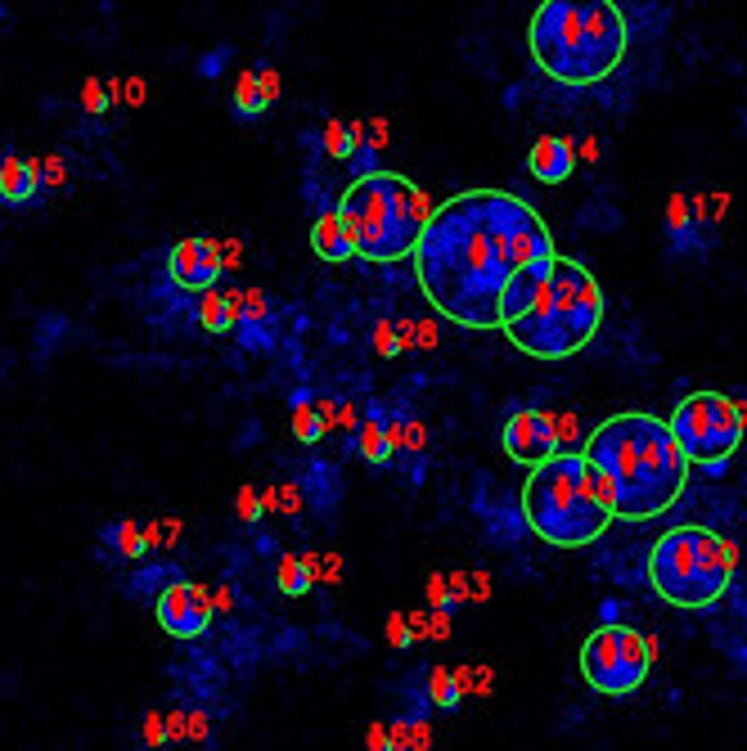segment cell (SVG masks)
<instances>
[{
	"mask_svg": "<svg viewBox=\"0 0 747 751\" xmlns=\"http://www.w3.org/2000/svg\"><path fill=\"white\" fill-rule=\"evenodd\" d=\"M549 257H558V248L532 203L505 190H464L432 207L415 243V275L446 320L491 333L500 329L505 284Z\"/></svg>",
	"mask_w": 747,
	"mask_h": 751,
	"instance_id": "1",
	"label": "cell"
},
{
	"mask_svg": "<svg viewBox=\"0 0 747 751\" xmlns=\"http://www.w3.org/2000/svg\"><path fill=\"white\" fill-rule=\"evenodd\" d=\"M585 464L600 477V496L613 517L649 522L689 486V460L680 455L671 428L653 415H613L585 437Z\"/></svg>",
	"mask_w": 747,
	"mask_h": 751,
	"instance_id": "2",
	"label": "cell"
},
{
	"mask_svg": "<svg viewBox=\"0 0 747 751\" xmlns=\"http://www.w3.org/2000/svg\"><path fill=\"white\" fill-rule=\"evenodd\" d=\"M630 27L613 0H545L532 14L527 46L545 78L564 86H600L626 59Z\"/></svg>",
	"mask_w": 747,
	"mask_h": 751,
	"instance_id": "3",
	"label": "cell"
},
{
	"mask_svg": "<svg viewBox=\"0 0 747 751\" xmlns=\"http://www.w3.org/2000/svg\"><path fill=\"white\" fill-rule=\"evenodd\" d=\"M339 216L347 225L352 252L374 261V266H388V261L415 252L424 225L432 216V199L410 176L374 167L347 184Z\"/></svg>",
	"mask_w": 747,
	"mask_h": 751,
	"instance_id": "4",
	"label": "cell"
},
{
	"mask_svg": "<svg viewBox=\"0 0 747 751\" xmlns=\"http://www.w3.org/2000/svg\"><path fill=\"white\" fill-rule=\"evenodd\" d=\"M604 324V288L581 261L554 257L549 279L532 311L513 320L505 333L518 351H527L536 360H568L581 347H590V337Z\"/></svg>",
	"mask_w": 747,
	"mask_h": 751,
	"instance_id": "5",
	"label": "cell"
},
{
	"mask_svg": "<svg viewBox=\"0 0 747 751\" xmlns=\"http://www.w3.org/2000/svg\"><path fill=\"white\" fill-rule=\"evenodd\" d=\"M522 522L554 549H585L608 532V504L600 496V477L585 455H554L532 468L522 486Z\"/></svg>",
	"mask_w": 747,
	"mask_h": 751,
	"instance_id": "6",
	"label": "cell"
},
{
	"mask_svg": "<svg viewBox=\"0 0 747 751\" xmlns=\"http://www.w3.org/2000/svg\"><path fill=\"white\" fill-rule=\"evenodd\" d=\"M734 545L707 527H676L649 549V585L676 608H712L734 581Z\"/></svg>",
	"mask_w": 747,
	"mask_h": 751,
	"instance_id": "7",
	"label": "cell"
},
{
	"mask_svg": "<svg viewBox=\"0 0 747 751\" xmlns=\"http://www.w3.org/2000/svg\"><path fill=\"white\" fill-rule=\"evenodd\" d=\"M666 428L689 464L721 468L743 441V405L725 392H693L676 405Z\"/></svg>",
	"mask_w": 747,
	"mask_h": 751,
	"instance_id": "8",
	"label": "cell"
},
{
	"mask_svg": "<svg viewBox=\"0 0 747 751\" xmlns=\"http://www.w3.org/2000/svg\"><path fill=\"white\" fill-rule=\"evenodd\" d=\"M653 653L657 644L644 640L640 630L630 625H600L581 644V675L594 693L604 698H630L640 693L649 670H653Z\"/></svg>",
	"mask_w": 747,
	"mask_h": 751,
	"instance_id": "9",
	"label": "cell"
},
{
	"mask_svg": "<svg viewBox=\"0 0 747 751\" xmlns=\"http://www.w3.org/2000/svg\"><path fill=\"white\" fill-rule=\"evenodd\" d=\"M154 617H158V625L171 634V640H199V634L212 625L208 585H199V581L163 585L158 598H154Z\"/></svg>",
	"mask_w": 747,
	"mask_h": 751,
	"instance_id": "10",
	"label": "cell"
},
{
	"mask_svg": "<svg viewBox=\"0 0 747 751\" xmlns=\"http://www.w3.org/2000/svg\"><path fill=\"white\" fill-rule=\"evenodd\" d=\"M505 455L522 468H536L558 455V432H554V409L522 405L505 419Z\"/></svg>",
	"mask_w": 747,
	"mask_h": 751,
	"instance_id": "11",
	"label": "cell"
},
{
	"mask_svg": "<svg viewBox=\"0 0 747 751\" xmlns=\"http://www.w3.org/2000/svg\"><path fill=\"white\" fill-rule=\"evenodd\" d=\"M167 275L185 293H208L216 279L226 275V261H221V239H180L167 252Z\"/></svg>",
	"mask_w": 747,
	"mask_h": 751,
	"instance_id": "12",
	"label": "cell"
},
{
	"mask_svg": "<svg viewBox=\"0 0 747 751\" xmlns=\"http://www.w3.org/2000/svg\"><path fill=\"white\" fill-rule=\"evenodd\" d=\"M707 212H712V199L698 194V199H685L676 194L666 203V239L680 257H693V252H707L712 248V235H707Z\"/></svg>",
	"mask_w": 747,
	"mask_h": 751,
	"instance_id": "13",
	"label": "cell"
},
{
	"mask_svg": "<svg viewBox=\"0 0 747 751\" xmlns=\"http://www.w3.org/2000/svg\"><path fill=\"white\" fill-rule=\"evenodd\" d=\"M50 194L42 184V158L0 148V207H42Z\"/></svg>",
	"mask_w": 747,
	"mask_h": 751,
	"instance_id": "14",
	"label": "cell"
},
{
	"mask_svg": "<svg viewBox=\"0 0 747 751\" xmlns=\"http://www.w3.org/2000/svg\"><path fill=\"white\" fill-rule=\"evenodd\" d=\"M549 266H554V257L549 261H532V266H522L509 284H505V293H500V329H509L513 320H522L532 311V302L541 297V288H545V279H549Z\"/></svg>",
	"mask_w": 747,
	"mask_h": 751,
	"instance_id": "15",
	"label": "cell"
},
{
	"mask_svg": "<svg viewBox=\"0 0 747 751\" xmlns=\"http://www.w3.org/2000/svg\"><path fill=\"white\" fill-rule=\"evenodd\" d=\"M527 171L541 184H564L577 171V144L568 135H541L527 154Z\"/></svg>",
	"mask_w": 747,
	"mask_h": 751,
	"instance_id": "16",
	"label": "cell"
},
{
	"mask_svg": "<svg viewBox=\"0 0 747 751\" xmlns=\"http://www.w3.org/2000/svg\"><path fill=\"white\" fill-rule=\"evenodd\" d=\"M356 455L369 468H388L396 460L392 455V441H388V409L383 405H369V415L356 419Z\"/></svg>",
	"mask_w": 747,
	"mask_h": 751,
	"instance_id": "17",
	"label": "cell"
},
{
	"mask_svg": "<svg viewBox=\"0 0 747 751\" xmlns=\"http://www.w3.org/2000/svg\"><path fill=\"white\" fill-rule=\"evenodd\" d=\"M333 424H339V405L333 401H320V396H297L293 401V437L303 445H316L333 432Z\"/></svg>",
	"mask_w": 747,
	"mask_h": 751,
	"instance_id": "18",
	"label": "cell"
},
{
	"mask_svg": "<svg viewBox=\"0 0 747 751\" xmlns=\"http://www.w3.org/2000/svg\"><path fill=\"white\" fill-rule=\"evenodd\" d=\"M99 553L114 558V562H140L149 553L144 545V527H135V517H118L108 522L104 536H99Z\"/></svg>",
	"mask_w": 747,
	"mask_h": 751,
	"instance_id": "19",
	"label": "cell"
},
{
	"mask_svg": "<svg viewBox=\"0 0 747 751\" xmlns=\"http://www.w3.org/2000/svg\"><path fill=\"white\" fill-rule=\"evenodd\" d=\"M311 248L324 257V261H352L356 252H352V239H347V225H343V216H339V207H329V212H320L316 216V225H311Z\"/></svg>",
	"mask_w": 747,
	"mask_h": 751,
	"instance_id": "20",
	"label": "cell"
},
{
	"mask_svg": "<svg viewBox=\"0 0 747 751\" xmlns=\"http://www.w3.org/2000/svg\"><path fill=\"white\" fill-rule=\"evenodd\" d=\"M199 324L208 333H230L239 329V288H208L199 297Z\"/></svg>",
	"mask_w": 747,
	"mask_h": 751,
	"instance_id": "21",
	"label": "cell"
},
{
	"mask_svg": "<svg viewBox=\"0 0 747 751\" xmlns=\"http://www.w3.org/2000/svg\"><path fill=\"white\" fill-rule=\"evenodd\" d=\"M316 568H320V553L316 549H307V553H284L280 568H275L280 589L284 594H307L316 585Z\"/></svg>",
	"mask_w": 747,
	"mask_h": 751,
	"instance_id": "22",
	"label": "cell"
},
{
	"mask_svg": "<svg viewBox=\"0 0 747 751\" xmlns=\"http://www.w3.org/2000/svg\"><path fill=\"white\" fill-rule=\"evenodd\" d=\"M230 104H235V118L252 122L266 112V99H261V86H257V72H239L235 78V91H230Z\"/></svg>",
	"mask_w": 747,
	"mask_h": 751,
	"instance_id": "23",
	"label": "cell"
},
{
	"mask_svg": "<svg viewBox=\"0 0 747 751\" xmlns=\"http://www.w3.org/2000/svg\"><path fill=\"white\" fill-rule=\"evenodd\" d=\"M460 684H455V670H446V666H432L428 670V702L441 706V711H455L460 706Z\"/></svg>",
	"mask_w": 747,
	"mask_h": 751,
	"instance_id": "24",
	"label": "cell"
},
{
	"mask_svg": "<svg viewBox=\"0 0 747 751\" xmlns=\"http://www.w3.org/2000/svg\"><path fill=\"white\" fill-rule=\"evenodd\" d=\"M320 148L329 158H356V148H352V135H347V122L339 118H329L324 131H320Z\"/></svg>",
	"mask_w": 747,
	"mask_h": 751,
	"instance_id": "25",
	"label": "cell"
},
{
	"mask_svg": "<svg viewBox=\"0 0 747 751\" xmlns=\"http://www.w3.org/2000/svg\"><path fill=\"white\" fill-rule=\"evenodd\" d=\"M42 184H46V194H59L63 184H68V163H63V154H46V158H42Z\"/></svg>",
	"mask_w": 747,
	"mask_h": 751,
	"instance_id": "26",
	"label": "cell"
},
{
	"mask_svg": "<svg viewBox=\"0 0 747 751\" xmlns=\"http://www.w3.org/2000/svg\"><path fill=\"white\" fill-rule=\"evenodd\" d=\"M82 108L91 112V118L108 108V91H104V82H99V78H86V86H82Z\"/></svg>",
	"mask_w": 747,
	"mask_h": 751,
	"instance_id": "27",
	"label": "cell"
},
{
	"mask_svg": "<svg viewBox=\"0 0 747 751\" xmlns=\"http://www.w3.org/2000/svg\"><path fill=\"white\" fill-rule=\"evenodd\" d=\"M275 509H284L288 517H297V513H303V491H297V481H284V486H275Z\"/></svg>",
	"mask_w": 747,
	"mask_h": 751,
	"instance_id": "28",
	"label": "cell"
},
{
	"mask_svg": "<svg viewBox=\"0 0 747 751\" xmlns=\"http://www.w3.org/2000/svg\"><path fill=\"white\" fill-rule=\"evenodd\" d=\"M257 86H261V99H266V108L280 99V68H271V63H261L257 68Z\"/></svg>",
	"mask_w": 747,
	"mask_h": 751,
	"instance_id": "29",
	"label": "cell"
},
{
	"mask_svg": "<svg viewBox=\"0 0 747 751\" xmlns=\"http://www.w3.org/2000/svg\"><path fill=\"white\" fill-rule=\"evenodd\" d=\"M388 644H392V648H410V644H415V630H410V621H405L401 612L388 617Z\"/></svg>",
	"mask_w": 747,
	"mask_h": 751,
	"instance_id": "30",
	"label": "cell"
},
{
	"mask_svg": "<svg viewBox=\"0 0 747 751\" xmlns=\"http://www.w3.org/2000/svg\"><path fill=\"white\" fill-rule=\"evenodd\" d=\"M374 351H379V356H396V324L392 320L374 324Z\"/></svg>",
	"mask_w": 747,
	"mask_h": 751,
	"instance_id": "31",
	"label": "cell"
},
{
	"mask_svg": "<svg viewBox=\"0 0 747 751\" xmlns=\"http://www.w3.org/2000/svg\"><path fill=\"white\" fill-rule=\"evenodd\" d=\"M235 513H239L244 522H257V517H261V500H257L252 486H244V491L235 496Z\"/></svg>",
	"mask_w": 747,
	"mask_h": 751,
	"instance_id": "32",
	"label": "cell"
},
{
	"mask_svg": "<svg viewBox=\"0 0 747 751\" xmlns=\"http://www.w3.org/2000/svg\"><path fill=\"white\" fill-rule=\"evenodd\" d=\"M163 742H167V725H163L158 711H149L144 716V747H163Z\"/></svg>",
	"mask_w": 747,
	"mask_h": 751,
	"instance_id": "33",
	"label": "cell"
},
{
	"mask_svg": "<svg viewBox=\"0 0 747 751\" xmlns=\"http://www.w3.org/2000/svg\"><path fill=\"white\" fill-rule=\"evenodd\" d=\"M428 598L437 604V612H451V594H446V576L441 572L428 576Z\"/></svg>",
	"mask_w": 747,
	"mask_h": 751,
	"instance_id": "34",
	"label": "cell"
},
{
	"mask_svg": "<svg viewBox=\"0 0 747 751\" xmlns=\"http://www.w3.org/2000/svg\"><path fill=\"white\" fill-rule=\"evenodd\" d=\"M487 594H491L487 572H473V576H469V598H487Z\"/></svg>",
	"mask_w": 747,
	"mask_h": 751,
	"instance_id": "35",
	"label": "cell"
},
{
	"mask_svg": "<svg viewBox=\"0 0 747 751\" xmlns=\"http://www.w3.org/2000/svg\"><path fill=\"white\" fill-rule=\"evenodd\" d=\"M369 751H392V742H388V725H369Z\"/></svg>",
	"mask_w": 747,
	"mask_h": 751,
	"instance_id": "36",
	"label": "cell"
},
{
	"mask_svg": "<svg viewBox=\"0 0 747 751\" xmlns=\"http://www.w3.org/2000/svg\"><path fill=\"white\" fill-rule=\"evenodd\" d=\"M415 343L419 347H437V324H415Z\"/></svg>",
	"mask_w": 747,
	"mask_h": 751,
	"instance_id": "37",
	"label": "cell"
},
{
	"mask_svg": "<svg viewBox=\"0 0 747 751\" xmlns=\"http://www.w3.org/2000/svg\"><path fill=\"white\" fill-rule=\"evenodd\" d=\"M226 59H230V50H216L212 59H203V63H199V72H203V78H212V72H216L221 63H226Z\"/></svg>",
	"mask_w": 747,
	"mask_h": 751,
	"instance_id": "38",
	"label": "cell"
},
{
	"mask_svg": "<svg viewBox=\"0 0 747 751\" xmlns=\"http://www.w3.org/2000/svg\"><path fill=\"white\" fill-rule=\"evenodd\" d=\"M122 95H127L131 104H144V95H149V91H144V82H140V78H131V82L122 86Z\"/></svg>",
	"mask_w": 747,
	"mask_h": 751,
	"instance_id": "39",
	"label": "cell"
},
{
	"mask_svg": "<svg viewBox=\"0 0 747 751\" xmlns=\"http://www.w3.org/2000/svg\"><path fill=\"white\" fill-rule=\"evenodd\" d=\"M577 158H585V163H594V158H600V140H585Z\"/></svg>",
	"mask_w": 747,
	"mask_h": 751,
	"instance_id": "40",
	"label": "cell"
}]
</instances>
